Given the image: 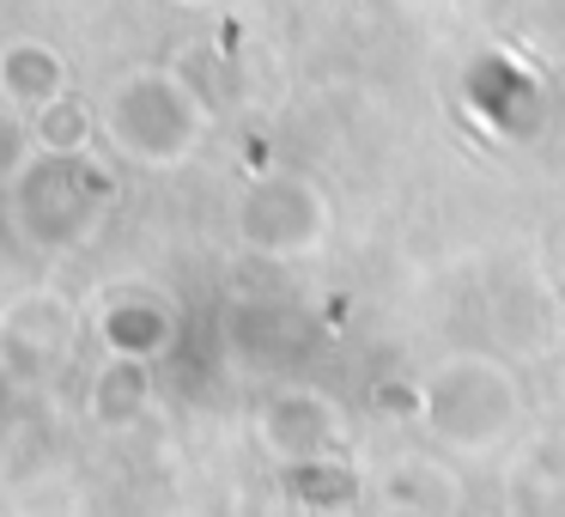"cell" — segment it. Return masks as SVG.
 Wrapping results in <instances>:
<instances>
[{"label":"cell","mask_w":565,"mask_h":517,"mask_svg":"<svg viewBox=\"0 0 565 517\" xmlns=\"http://www.w3.org/2000/svg\"><path fill=\"white\" fill-rule=\"evenodd\" d=\"M98 135L140 171H177L207 140V104L171 67H128L98 98Z\"/></svg>","instance_id":"obj_1"},{"label":"cell","mask_w":565,"mask_h":517,"mask_svg":"<svg viewBox=\"0 0 565 517\" xmlns=\"http://www.w3.org/2000/svg\"><path fill=\"white\" fill-rule=\"evenodd\" d=\"M110 189V171H98L92 152H38L7 183V220L31 250H74L98 232Z\"/></svg>","instance_id":"obj_2"},{"label":"cell","mask_w":565,"mask_h":517,"mask_svg":"<svg viewBox=\"0 0 565 517\" xmlns=\"http://www.w3.org/2000/svg\"><path fill=\"white\" fill-rule=\"evenodd\" d=\"M74 341H79V310L55 286H31V293L0 305V378L19 383V390L62 378L74 366Z\"/></svg>","instance_id":"obj_3"},{"label":"cell","mask_w":565,"mask_h":517,"mask_svg":"<svg viewBox=\"0 0 565 517\" xmlns=\"http://www.w3.org/2000/svg\"><path fill=\"white\" fill-rule=\"evenodd\" d=\"M426 420L438 426V439L480 451L516 420V383L492 359H450L426 383Z\"/></svg>","instance_id":"obj_4"},{"label":"cell","mask_w":565,"mask_h":517,"mask_svg":"<svg viewBox=\"0 0 565 517\" xmlns=\"http://www.w3.org/2000/svg\"><path fill=\"white\" fill-rule=\"evenodd\" d=\"M237 238L256 256H310L329 238V201L305 177H256L237 196Z\"/></svg>","instance_id":"obj_5"},{"label":"cell","mask_w":565,"mask_h":517,"mask_svg":"<svg viewBox=\"0 0 565 517\" xmlns=\"http://www.w3.org/2000/svg\"><path fill=\"white\" fill-rule=\"evenodd\" d=\"M256 439H262L268 456H280L286 468H298V463H322V456L341 451L347 420H341V408H334L322 390H280V395L262 402Z\"/></svg>","instance_id":"obj_6"},{"label":"cell","mask_w":565,"mask_h":517,"mask_svg":"<svg viewBox=\"0 0 565 517\" xmlns=\"http://www.w3.org/2000/svg\"><path fill=\"white\" fill-rule=\"evenodd\" d=\"M92 335H98V347L104 354H116V359H164L177 347V310L164 305L152 286H135V281H122V286H110V293L92 305Z\"/></svg>","instance_id":"obj_7"},{"label":"cell","mask_w":565,"mask_h":517,"mask_svg":"<svg viewBox=\"0 0 565 517\" xmlns=\"http://www.w3.org/2000/svg\"><path fill=\"white\" fill-rule=\"evenodd\" d=\"M67 92V55L43 38H7L0 43V98L13 110H43Z\"/></svg>","instance_id":"obj_8"},{"label":"cell","mask_w":565,"mask_h":517,"mask_svg":"<svg viewBox=\"0 0 565 517\" xmlns=\"http://www.w3.org/2000/svg\"><path fill=\"white\" fill-rule=\"evenodd\" d=\"M152 408V378H147V359H104V371L92 378L86 390V414L98 420L104 432H128L140 414Z\"/></svg>","instance_id":"obj_9"},{"label":"cell","mask_w":565,"mask_h":517,"mask_svg":"<svg viewBox=\"0 0 565 517\" xmlns=\"http://www.w3.org/2000/svg\"><path fill=\"white\" fill-rule=\"evenodd\" d=\"M31 140H38V152H92V140H98V104L62 92L43 110H31Z\"/></svg>","instance_id":"obj_10"},{"label":"cell","mask_w":565,"mask_h":517,"mask_svg":"<svg viewBox=\"0 0 565 517\" xmlns=\"http://www.w3.org/2000/svg\"><path fill=\"white\" fill-rule=\"evenodd\" d=\"M38 159V140H31V116L13 110V104L0 98V189L13 183L25 165Z\"/></svg>","instance_id":"obj_11"},{"label":"cell","mask_w":565,"mask_h":517,"mask_svg":"<svg viewBox=\"0 0 565 517\" xmlns=\"http://www.w3.org/2000/svg\"><path fill=\"white\" fill-rule=\"evenodd\" d=\"M164 7H189L195 13V7H213V0H164Z\"/></svg>","instance_id":"obj_12"}]
</instances>
